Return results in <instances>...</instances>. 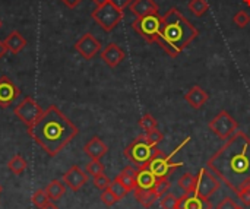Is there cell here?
Segmentation results:
<instances>
[{
  "instance_id": "cell-1",
  "label": "cell",
  "mask_w": 250,
  "mask_h": 209,
  "mask_svg": "<svg viewBox=\"0 0 250 209\" xmlns=\"http://www.w3.org/2000/svg\"><path fill=\"white\" fill-rule=\"evenodd\" d=\"M207 168L236 193L250 186L249 136L245 132L237 130L208 160Z\"/></svg>"
},
{
  "instance_id": "cell-2",
  "label": "cell",
  "mask_w": 250,
  "mask_h": 209,
  "mask_svg": "<svg viewBox=\"0 0 250 209\" xmlns=\"http://www.w3.org/2000/svg\"><path fill=\"white\" fill-rule=\"evenodd\" d=\"M78 127L56 105H50L44 110L40 120L28 127L29 138L48 157H56L78 135Z\"/></svg>"
},
{
  "instance_id": "cell-3",
  "label": "cell",
  "mask_w": 250,
  "mask_h": 209,
  "mask_svg": "<svg viewBox=\"0 0 250 209\" xmlns=\"http://www.w3.org/2000/svg\"><path fill=\"white\" fill-rule=\"evenodd\" d=\"M199 31L186 19L179 9L171 7L163 16V28L158 38V45L171 57H177L196 37Z\"/></svg>"
},
{
  "instance_id": "cell-4",
  "label": "cell",
  "mask_w": 250,
  "mask_h": 209,
  "mask_svg": "<svg viewBox=\"0 0 250 209\" xmlns=\"http://www.w3.org/2000/svg\"><path fill=\"white\" fill-rule=\"evenodd\" d=\"M190 141V138H186L170 155H166L163 151H160L158 149V152L154 155V158L146 164V167L154 173V176L157 177V179H168L177 168H180L182 166H183V163H179V161H173V157L179 152V151H182L186 145H188V142Z\"/></svg>"
},
{
  "instance_id": "cell-5",
  "label": "cell",
  "mask_w": 250,
  "mask_h": 209,
  "mask_svg": "<svg viewBox=\"0 0 250 209\" xmlns=\"http://www.w3.org/2000/svg\"><path fill=\"white\" fill-rule=\"evenodd\" d=\"M158 152L157 146L151 145L146 138H145V133L138 136L130 145L126 146L125 149V157L132 163L135 164L138 168L142 167V166H146L152 158L154 155Z\"/></svg>"
},
{
  "instance_id": "cell-6",
  "label": "cell",
  "mask_w": 250,
  "mask_h": 209,
  "mask_svg": "<svg viewBox=\"0 0 250 209\" xmlns=\"http://www.w3.org/2000/svg\"><path fill=\"white\" fill-rule=\"evenodd\" d=\"M132 28L148 44L158 42L161 28H163V16H160V13H152V15H146L142 18H136L132 22Z\"/></svg>"
},
{
  "instance_id": "cell-7",
  "label": "cell",
  "mask_w": 250,
  "mask_h": 209,
  "mask_svg": "<svg viewBox=\"0 0 250 209\" xmlns=\"http://www.w3.org/2000/svg\"><path fill=\"white\" fill-rule=\"evenodd\" d=\"M91 18L105 31L111 32L123 19V10L117 9L111 3H105L104 6H98L91 12Z\"/></svg>"
},
{
  "instance_id": "cell-8",
  "label": "cell",
  "mask_w": 250,
  "mask_h": 209,
  "mask_svg": "<svg viewBox=\"0 0 250 209\" xmlns=\"http://www.w3.org/2000/svg\"><path fill=\"white\" fill-rule=\"evenodd\" d=\"M209 129L212 133H215L221 141L230 139L237 130H239V123L236 119L226 110H221L215 117L209 122Z\"/></svg>"
},
{
  "instance_id": "cell-9",
  "label": "cell",
  "mask_w": 250,
  "mask_h": 209,
  "mask_svg": "<svg viewBox=\"0 0 250 209\" xmlns=\"http://www.w3.org/2000/svg\"><path fill=\"white\" fill-rule=\"evenodd\" d=\"M42 113H44V110L41 108V105L32 97H25L22 100V103H19L15 107V116L23 125H26V127L34 126L40 120Z\"/></svg>"
},
{
  "instance_id": "cell-10",
  "label": "cell",
  "mask_w": 250,
  "mask_h": 209,
  "mask_svg": "<svg viewBox=\"0 0 250 209\" xmlns=\"http://www.w3.org/2000/svg\"><path fill=\"white\" fill-rule=\"evenodd\" d=\"M221 188V180L208 168H201L198 176H196V183H195V193L199 195L201 198L209 199L215 192H218Z\"/></svg>"
},
{
  "instance_id": "cell-11",
  "label": "cell",
  "mask_w": 250,
  "mask_h": 209,
  "mask_svg": "<svg viewBox=\"0 0 250 209\" xmlns=\"http://www.w3.org/2000/svg\"><path fill=\"white\" fill-rule=\"evenodd\" d=\"M75 50L85 60H91L101 51V42L91 32H86L75 42Z\"/></svg>"
},
{
  "instance_id": "cell-12",
  "label": "cell",
  "mask_w": 250,
  "mask_h": 209,
  "mask_svg": "<svg viewBox=\"0 0 250 209\" xmlns=\"http://www.w3.org/2000/svg\"><path fill=\"white\" fill-rule=\"evenodd\" d=\"M21 95L19 88L7 76L0 78V108L10 107Z\"/></svg>"
},
{
  "instance_id": "cell-13",
  "label": "cell",
  "mask_w": 250,
  "mask_h": 209,
  "mask_svg": "<svg viewBox=\"0 0 250 209\" xmlns=\"http://www.w3.org/2000/svg\"><path fill=\"white\" fill-rule=\"evenodd\" d=\"M88 182V174L86 171L81 170L78 166H72L64 174H63V183L72 190L78 192L81 188H83Z\"/></svg>"
},
{
  "instance_id": "cell-14",
  "label": "cell",
  "mask_w": 250,
  "mask_h": 209,
  "mask_svg": "<svg viewBox=\"0 0 250 209\" xmlns=\"http://www.w3.org/2000/svg\"><path fill=\"white\" fill-rule=\"evenodd\" d=\"M176 209H212L209 199L201 198L195 192H186L182 198H179Z\"/></svg>"
},
{
  "instance_id": "cell-15",
  "label": "cell",
  "mask_w": 250,
  "mask_h": 209,
  "mask_svg": "<svg viewBox=\"0 0 250 209\" xmlns=\"http://www.w3.org/2000/svg\"><path fill=\"white\" fill-rule=\"evenodd\" d=\"M125 57H126V54L123 51V48L116 42L107 44L104 47V50L101 51V59L108 67H117L125 60Z\"/></svg>"
},
{
  "instance_id": "cell-16",
  "label": "cell",
  "mask_w": 250,
  "mask_h": 209,
  "mask_svg": "<svg viewBox=\"0 0 250 209\" xmlns=\"http://www.w3.org/2000/svg\"><path fill=\"white\" fill-rule=\"evenodd\" d=\"M185 100H186V103H188L192 108L199 110V108H202V107L208 103L209 94H208L205 89H202L199 85H195V86H192V88L188 91V94H185Z\"/></svg>"
},
{
  "instance_id": "cell-17",
  "label": "cell",
  "mask_w": 250,
  "mask_h": 209,
  "mask_svg": "<svg viewBox=\"0 0 250 209\" xmlns=\"http://www.w3.org/2000/svg\"><path fill=\"white\" fill-rule=\"evenodd\" d=\"M83 152L91 158V160H101L107 152H108V146L104 144V141H101L98 136H92L86 145L83 146Z\"/></svg>"
},
{
  "instance_id": "cell-18",
  "label": "cell",
  "mask_w": 250,
  "mask_h": 209,
  "mask_svg": "<svg viewBox=\"0 0 250 209\" xmlns=\"http://www.w3.org/2000/svg\"><path fill=\"white\" fill-rule=\"evenodd\" d=\"M129 9L136 18L158 13V10H160L158 4L154 0H133L132 4L129 6Z\"/></svg>"
},
{
  "instance_id": "cell-19",
  "label": "cell",
  "mask_w": 250,
  "mask_h": 209,
  "mask_svg": "<svg viewBox=\"0 0 250 209\" xmlns=\"http://www.w3.org/2000/svg\"><path fill=\"white\" fill-rule=\"evenodd\" d=\"M155 182H157V177L146 166L136 168V179H135L136 188L135 189H152Z\"/></svg>"
},
{
  "instance_id": "cell-20",
  "label": "cell",
  "mask_w": 250,
  "mask_h": 209,
  "mask_svg": "<svg viewBox=\"0 0 250 209\" xmlns=\"http://www.w3.org/2000/svg\"><path fill=\"white\" fill-rule=\"evenodd\" d=\"M3 41H4V44L7 47V51H10L12 54L21 53L26 47V44H28L25 37L19 31H12Z\"/></svg>"
},
{
  "instance_id": "cell-21",
  "label": "cell",
  "mask_w": 250,
  "mask_h": 209,
  "mask_svg": "<svg viewBox=\"0 0 250 209\" xmlns=\"http://www.w3.org/2000/svg\"><path fill=\"white\" fill-rule=\"evenodd\" d=\"M135 179H136V170L132 166L125 167L117 176L116 180L122 183V186L127 190V192H133L136 185H135Z\"/></svg>"
},
{
  "instance_id": "cell-22",
  "label": "cell",
  "mask_w": 250,
  "mask_h": 209,
  "mask_svg": "<svg viewBox=\"0 0 250 209\" xmlns=\"http://www.w3.org/2000/svg\"><path fill=\"white\" fill-rule=\"evenodd\" d=\"M133 195H135V199L144 208H151L160 199V196L152 189H135L133 190Z\"/></svg>"
},
{
  "instance_id": "cell-23",
  "label": "cell",
  "mask_w": 250,
  "mask_h": 209,
  "mask_svg": "<svg viewBox=\"0 0 250 209\" xmlns=\"http://www.w3.org/2000/svg\"><path fill=\"white\" fill-rule=\"evenodd\" d=\"M64 192H66V188H64V185L60 180H51L47 185V188H45V193L48 195L50 201H59V199H62L63 195H64Z\"/></svg>"
},
{
  "instance_id": "cell-24",
  "label": "cell",
  "mask_w": 250,
  "mask_h": 209,
  "mask_svg": "<svg viewBox=\"0 0 250 209\" xmlns=\"http://www.w3.org/2000/svg\"><path fill=\"white\" fill-rule=\"evenodd\" d=\"M7 168H9L13 174L19 176V174H22V173L28 168V163H26V160H25L23 157H21L19 154H16V155H13V157L9 160Z\"/></svg>"
},
{
  "instance_id": "cell-25",
  "label": "cell",
  "mask_w": 250,
  "mask_h": 209,
  "mask_svg": "<svg viewBox=\"0 0 250 209\" xmlns=\"http://www.w3.org/2000/svg\"><path fill=\"white\" fill-rule=\"evenodd\" d=\"M188 7H189V10L195 16L201 18V16H204L209 10V3L207 0H190L189 4H188Z\"/></svg>"
},
{
  "instance_id": "cell-26",
  "label": "cell",
  "mask_w": 250,
  "mask_h": 209,
  "mask_svg": "<svg viewBox=\"0 0 250 209\" xmlns=\"http://www.w3.org/2000/svg\"><path fill=\"white\" fill-rule=\"evenodd\" d=\"M195 183H196V176H193V174H190V173H185L180 179H179V182H177V185H179V188L186 193V192H193L195 190Z\"/></svg>"
},
{
  "instance_id": "cell-27",
  "label": "cell",
  "mask_w": 250,
  "mask_h": 209,
  "mask_svg": "<svg viewBox=\"0 0 250 209\" xmlns=\"http://www.w3.org/2000/svg\"><path fill=\"white\" fill-rule=\"evenodd\" d=\"M138 125H139V127H141L144 132H149V130H152V129H157V120H155L149 113L144 114V116L139 119Z\"/></svg>"
},
{
  "instance_id": "cell-28",
  "label": "cell",
  "mask_w": 250,
  "mask_h": 209,
  "mask_svg": "<svg viewBox=\"0 0 250 209\" xmlns=\"http://www.w3.org/2000/svg\"><path fill=\"white\" fill-rule=\"evenodd\" d=\"M160 202H161V208L163 209H176L177 208V202H179V198L174 195V193H166L160 198Z\"/></svg>"
},
{
  "instance_id": "cell-29",
  "label": "cell",
  "mask_w": 250,
  "mask_h": 209,
  "mask_svg": "<svg viewBox=\"0 0 250 209\" xmlns=\"http://www.w3.org/2000/svg\"><path fill=\"white\" fill-rule=\"evenodd\" d=\"M101 173H104V164L100 160H91L86 164V174L88 176L95 177V176H98Z\"/></svg>"
},
{
  "instance_id": "cell-30",
  "label": "cell",
  "mask_w": 250,
  "mask_h": 209,
  "mask_svg": "<svg viewBox=\"0 0 250 209\" xmlns=\"http://www.w3.org/2000/svg\"><path fill=\"white\" fill-rule=\"evenodd\" d=\"M31 201H32V204H34L37 208H42L45 204H48V202H50V198H48V195L45 193V190L38 189V190L32 195Z\"/></svg>"
},
{
  "instance_id": "cell-31",
  "label": "cell",
  "mask_w": 250,
  "mask_h": 209,
  "mask_svg": "<svg viewBox=\"0 0 250 209\" xmlns=\"http://www.w3.org/2000/svg\"><path fill=\"white\" fill-rule=\"evenodd\" d=\"M171 188V183H170V180L168 179H157V182H155V185H154V188H152V190L161 198L163 195H166L167 192H168V189Z\"/></svg>"
},
{
  "instance_id": "cell-32",
  "label": "cell",
  "mask_w": 250,
  "mask_h": 209,
  "mask_svg": "<svg viewBox=\"0 0 250 209\" xmlns=\"http://www.w3.org/2000/svg\"><path fill=\"white\" fill-rule=\"evenodd\" d=\"M145 138H146V141H148L151 145H154V146H157L160 142L164 141V135H163V132L158 130V129H152V130H149V132H145Z\"/></svg>"
},
{
  "instance_id": "cell-33",
  "label": "cell",
  "mask_w": 250,
  "mask_h": 209,
  "mask_svg": "<svg viewBox=\"0 0 250 209\" xmlns=\"http://www.w3.org/2000/svg\"><path fill=\"white\" fill-rule=\"evenodd\" d=\"M101 202L105 205V207H113L114 204H117L119 202V199H117V196L111 192V189L110 188H107L105 190H103V193H101Z\"/></svg>"
},
{
  "instance_id": "cell-34",
  "label": "cell",
  "mask_w": 250,
  "mask_h": 209,
  "mask_svg": "<svg viewBox=\"0 0 250 209\" xmlns=\"http://www.w3.org/2000/svg\"><path fill=\"white\" fill-rule=\"evenodd\" d=\"M233 21H234V23H236L239 28H246L250 23V15L248 12H245V10H239V12L234 15Z\"/></svg>"
},
{
  "instance_id": "cell-35",
  "label": "cell",
  "mask_w": 250,
  "mask_h": 209,
  "mask_svg": "<svg viewBox=\"0 0 250 209\" xmlns=\"http://www.w3.org/2000/svg\"><path fill=\"white\" fill-rule=\"evenodd\" d=\"M110 189H111V192H113V193L117 196V199H119V201L125 199V198L127 196V193H129V192H127V190H126L123 186H122V183H120V182H117L116 179L111 182V185H110Z\"/></svg>"
},
{
  "instance_id": "cell-36",
  "label": "cell",
  "mask_w": 250,
  "mask_h": 209,
  "mask_svg": "<svg viewBox=\"0 0 250 209\" xmlns=\"http://www.w3.org/2000/svg\"><path fill=\"white\" fill-rule=\"evenodd\" d=\"M110 185H111V182H110V179L104 173H101V174H98V176L94 177V186L98 190H101V192L105 190L107 188H110Z\"/></svg>"
},
{
  "instance_id": "cell-37",
  "label": "cell",
  "mask_w": 250,
  "mask_h": 209,
  "mask_svg": "<svg viewBox=\"0 0 250 209\" xmlns=\"http://www.w3.org/2000/svg\"><path fill=\"white\" fill-rule=\"evenodd\" d=\"M237 198L246 205V207H250V186H246L243 188L242 190L237 192Z\"/></svg>"
},
{
  "instance_id": "cell-38",
  "label": "cell",
  "mask_w": 250,
  "mask_h": 209,
  "mask_svg": "<svg viewBox=\"0 0 250 209\" xmlns=\"http://www.w3.org/2000/svg\"><path fill=\"white\" fill-rule=\"evenodd\" d=\"M215 209H239V205L231 198H224Z\"/></svg>"
},
{
  "instance_id": "cell-39",
  "label": "cell",
  "mask_w": 250,
  "mask_h": 209,
  "mask_svg": "<svg viewBox=\"0 0 250 209\" xmlns=\"http://www.w3.org/2000/svg\"><path fill=\"white\" fill-rule=\"evenodd\" d=\"M133 0H108V3H111L113 6H116L120 10H125L126 7H129L132 4Z\"/></svg>"
},
{
  "instance_id": "cell-40",
  "label": "cell",
  "mask_w": 250,
  "mask_h": 209,
  "mask_svg": "<svg viewBox=\"0 0 250 209\" xmlns=\"http://www.w3.org/2000/svg\"><path fill=\"white\" fill-rule=\"evenodd\" d=\"M60 1H62L66 7H69V9H75V7H76L82 0H60Z\"/></svg>"
},
{
  "instance_id": "cell-41",
  "label": "cell",
  "mask_w": 250,
  "mask_h": 209,
  "mask_svg": "<svg viewBox=\"0 0 250 209\" xmlns=\"http://www.w3.org/2000/svg\"><path fill=\"white\" fill-rule=\"evenodd\" d=\"M6 53H7V47H6L4 41H1V40H0V59H3Z\"/></svg>"
},
{
  "instance_id": "cell-42",
  "label": "cell",
  "mask_w": 250,
  "mask_h": 209,
  "mask_svg": "<svg viewBox=\"0 0 250 209\" xmlns=\"http://www.w3.org/2000/svg\"><path fill=\"white\" fill-rule=\"evenodd\" d=\"M40 209H59V207H57V205H54L53 202H48V204H45L42 208H40Z\"/></svg>"
},
{
  "instance_id": "cell-43",
  "label": "cell",
  "mask_w": 250,
  "mask_h": 209,
  "mask_svg": "<svg viewBox=\"0 0 250 209\" xmlns=\"http://www.w3.org/2000/svg\"><path fill=\"white\" fill-rule=\"evenodd\" d=\"M94 3H95V6L98 7V6H104L105 3H108V0H92Z\"/></svg>"
},
{
  "instance_id": "cell-44",
  "label": "cell",
  "mask_w": 250,
  "mask_h": 209,
  "mask_svg": "<svg viewBox=\"0 0 250 209\" xmlns=\"http://www.w3.org/2000/svg\"><path fill=\"white\" fill-rule=\"evenodd\" d=\"M245 3H246V4H249V6H250V0H245Z\"/></svg>"
},
{
  "instance_id": "cell-45",
  "label": "cell",
  "mask_w": 250,
  "mask_h": 209,
  "mask_svg": "<svg viewBox=\"0 0 250 209\" xmlns=\"http://www.w3.org/2000/svg\"><path fill=\"white\" fill-rule=\"evenodd\" d=\"M1 190H3V188H1V185H0V193H1Z\"/></svg>"
},
{
  "instance_id": "cell-46",
  "label": "cell",
  "mask_w": 250,
  "mask_h": 209,
  "mask_svg": "<svg viewBox=\"0 0 250 209\" xmlns=\"http://www.w3.org/2000/svg\"><path fill=\"white\" fill-rule=\"evenodd\" d=\"M0 28H1V21H0Z\"/></svg>"
},
{
  "instance_id": "cell-47",
  "label": "cell",
  "mask_w": 250,
  "mask_h": 209,
  "mask_svg": "<svg viewBox=\"0 0 250 209\" xmlns=\"http://www.w3.org/2000/svg\"><path fill=\"white\" fill-rule=\"evenodd\" d=\"M239 209H245V208H242V207H239Z\"/></svg>"
}]
</instances>
